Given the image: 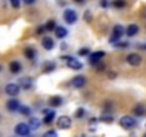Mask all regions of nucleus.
I'll return each instance as SVG.
<instances>
[{
  "label": "nucleus",
  "mask_w": 146,
  "mask_h": 137,
  "mask_svg": "<svg viewBox=\"0 0 146 137\" xmlns=\"http://www.w3.org/2000/svg\"><path fill=\"white\" fill-rule=\"evenodd\" d=\"M115 44H116L117 49H127V47H129V43H127V41H117V43H115Z\"/></svg>",
  "instance_id": "nucleus-29"
},
{
  "label": "nucleus",
  "mask_w": 146,
  "mask_h": 137,
  "mask_svg": "<svg viewBox=\"0 0 146 137\" xmlns=\"http://www.w3.org/2000/svg\"><path fill=\"white\" fill-rule=\"evenodd\" d=\"M123 33H126V30H125V27H123L122 24H116V26H113L112 36L109 37V41H110V43H117L119 39L123 36Z\"/></svg>",
  "instance_id": "nucleus-2"
},
{
  "label": "nucleus",
  "mask_w": 146,
  "mask_h": 137,
  "mask_svg": "<svg viewBox=\"0 0 146 137\" xmlns=\"http://www.w3.org/2000/svg\"><path fill=\"white\" fill-rule=\"evenodd\" d=\"M9 72H10L12 74H19V73L22 72V63L17 61V60L12 61V63L9 64Z\"/></svg>",
  "instance_id": "nucleus-14"
},
{
  "label": "nucleus",
  "mask_w": 146,
  "mask_h": 137,
  "mask_svg": "<svg viewBox=\"0 0 146 137\" xmlns=\"http://www.w3.org/2000/svg\"><path fill=\"white\" fill-rule=\"evenodd\" d=\"M23 53H25V57H26L27 60H35V59H36V54H37L33 47H26Z\"/></svg>",
  "instance_id": "nucleus-20"
},
{
  "label": "nucleus",
  "mask_w": 146,
  "mask_h": 137,
  "mask_svg": "<svg viewBox=\"0 0 146 137\" xmlns=\"http://www.w3.org/2000/svg\"><path fill=\"white\" fill-rule=\"evenodd\" d=\"M75 3H78V5H83L85 3V0H73Z\"/></svg>",
  "instance_id": "nucleus-38"
},
{
  "label": "nucleus",
  "mask_w": 146,
  "mask_h": 137,
  "mask_svg": "<svg viewBox=\"0 0 146 137\" xmlns=\"http://www.w3.org/2000/svg\"><path fill=\"white\" fill-rule=\"evenodd\" d=\"M143 137H146V134H145V136H143Z\"/></svg>",
  "instance_id": "nucleus-41"
},
{
  "label": "nucleus",
  "mask_w": 146,
  "mask_h": 137,
  "mask_svg": "<svg viewBox=\"0 0 146 137\" xmlns=\"http://www.w3.org/2000/svg\"><path fill=\"white\" fill-rule=\"evenodd\" d=\"M99 120H100L102 123H112V121H113V114L109 113V111H106V113H103V114L99 117Z\"/></svg>",
  "instance_id": "nucleus-23"
},
{
  "label": "nucleus",
  "mask_w": 146,
  "mask_h": 137,
  "mask_svg": "<svg viewBox=\"0 0 146 137\" xmlns=\"http://www.w3.org/2000/svg\"><path fill=\"white\" fill-rule=\"evenodd\" d=\"M62 104H63V99H62L60 96H53V97L49 99V106H50L52 109L60 107Z\"/></svg>",
  "instance_id": "nucleus-15"
},
{
  "label": "nucleus",
  "mask_w": 146,
  "mask_h": 137,
  "mask_svg": "<svg viewBox=\"0 0 146 137\" xmlns=\"http://www.w3.org/2000/svg\"><path fill=\"white\" fill-rule=\"evenodd\" d=\"M62 60L66 61L67 67L72 68V70H82V68H83L82 61H79L76 57H72V56H62Z\"/></svg>",
  "instance_id": "nucleus-1"
},
{
  "label": "nucleus",
  "mask_w": 146,
  "mask_h": 137,
  "mask_svg": "<svg viewBox=\"0 0 146 137\" xmlns=\"http://www.w3.org/2000/svg\"><path fill=\"white\" fill-rule=\"evenodd\" d=\"M119 124H120V127L125 128V130H132V128L136 126V121H135V119H133L132 116H123V117H120Z\"/></svg>",
  "instance_id": "nucleus-4"
},
{
  "label": "nucleus",
  "mask_w": 146,
  "mask_h": 137,
  "mask_svg": "<svg viewBox=\"0 0 146 137\" xmlns=\"http://www.w3.org/2000/svg\"><path fill=\"white\" fill-rule=\"evenodd\" d=\"M63 19H64V22L69 23V24H75L76 20H78V14H76V12L73 10V9H66V10L63 12Z\"/></svg>",
  "instance_id": "nucleus-5"
},
{
  "label": "nucleus",
  "mask_w": 146,
  "mask_h": 137,
  "mask_svg": "<svg viewBox=\"0 0 146 137\" xmlns=\"http://www.w3.org/2000/svg\"><path fill=\"white\" fill-rule=\"evenodd\" d=\"M102 57H105V51H93V53H90L89 56H88V61L90 63V64H98V63H100V60H102Z\"/></svg>",
  "instance_id": "nucleus-8"
},
{
  "label": "nucleus",
  "mask_w": 146,
  "mask_h": 137,
  "mask_svg": "<svg viewBox=\"0 0 146 137\" xmlns=\"http://www.w3.org/2000/svg\"><path fill=\"white\" fill-rule=\"evenodd\" d=\"M44 29H46V32H53V30L56 29V22H54V20H49V22L44 24Z\"/></svg>",
  "instance_id": "nucleus-25"
},
{
  "label": "nucleus",
  "mask_w": 146,
  "mask_h": 137,
  "mask_svg": "<svg viewBox=\"0 0 146 137\" xmlns=\"http://www.w3.org/2000/svg\"><path fill=\"white\" fill-rule=\"evenodd\" d=\"M133 114L137 116V117H142L146 114V106H143L142 103H137L135 107H133Z\"/></svg>",
  "instance_id": "nucleus-17"
},
{
  "label": "nucleus",
  "mask_w": 146,
  "mask_h": 137,
  "mask_svg": "<svg viewBox=\"0 0 146 137\" xmlns=\"http://www.w3.org/2000/svg\"><path fill=\"white\" fill-rule=\"evenodd\" d=\"M126 61H127L129 66L137 67V66H140V63H142V57H140V54H137V53H130V54L126 56Z\"/></svg>",
  "instance_id": "nucleus-6"
},
{
  "label": "nucleus",
  "mask_w": 146,
  "mask_h": 137,
  "mask_svg": "<svg viewBox=\"0 0 146 137\" xmlns=\"http://www.w3.org/2000/svg\"><path fill=\"white\" fill-rule=\"evenodd\" d=\"M112 6L116 7V9H123V7L126 6V0H113Z\"/></svg>",
  "instance_id": "nucleus-24"
},
{
  "label": "nucleus",
  "mask_w": 146,
  "mask_h": 137,
  "mask_svg": "<svg viewBox=\"0 0 146 137\" xmlns=\"http://www.w3.org/2000/svg\"><path fill=\"white\" fill-rule=\"evenodd\" d=\"M53 70H56V63L54 61H46L43 64V68H42L43 73H52Z\"/></svg>",
  "instance_id": "nucleus-18"
},
{
  "label": "nucleus",
  "mask_w": 146,
  "mask_h": 137,
  "mask_svg": "<svg viewBox=\"0 0 146 137\" xmlns=\"http://www.w3.org/2000/svg\"><path fill=\"white\" fill-rule=\"evenodd\" d=\"M86 84V77L85 76H76L72 79V86L75 89H82Z\"/></svg>",
  "instance_id": "nucleus-12"
},
{
  "label": "nucleus",
  "mask_w": 146,
  "mask_h": 137,
  "mask_svg": "<svg viewBox=\"0 0 146 137\" xmlns=\"http://www.w3.org/2000/svg\"><path fill=\"white\" fill-rule=\"evenodd\" d=\"M42 137H57V131L56 130H47Z\"/></svg>",
  "instance_id": "nucleus-28"
},
{
  "label": "nucleus",
  "mask_w": 146,
  "mask_h": 137,
  "mask_svg": "<svg viewBox=\"0 0 146 137\" xmlns=\"http://www.w3.org/2000/svg\"><path fill=\"white\" fill-rule=\"evenodd\" d=\"M95 68H96V72H98V73L105 72V64H103V63H98V64H95Z\"/></svg>",
  "instance_id": "nucleus-31"
},
{
  "label": "nucleus",
  "mask_w": 146,
  "mask_h": 137,
  "mask_svg": "<svg viewBox=\"0 0 146 137\" xmlns=\"http://www.w3.org/2000/svg\"><path fill=\"white\" fill-rule=\"evenodd\" d=\"M35 2H36V0H23V3H25V5H33Z\"/></svg>",
  "instance_id": "nucleus-36"
},
{
  "label": "nucleus",
  "mask_w": 146,
  "mask_h": 137,
  "mask_svg": "<svg viewBox=\"0 0 146 137\" xmlns=\"http://www.w3.org/2000/svg\"><path fill=\"white\" fill-rule=\"evenodd\" d=\"M100 5H102V7H106V6L109 5V2H108V0H102V3H100Z\"/></svg>",
  "instance_id": "nucleus-37"
},
{
  "label": "nucleus",
  "mask_w": 146,
  "mask_h": 137,
  "mask_svg": "<svg viewBox=\"0 0 146 137\" xmlns=\"http://www.w3.org/2000/svg\"><path fill=\"white\" fill-rule=\"evenodd\" d=\"M139 47L143 49V50H146V44H139Z\"/></svg>",
  "instance_id": "nucleus-39"
},
{
  "label": "nucleus",
  "mask_w": 146,
  "mask_h": 137,
  "mask_svg": "<svg viewBox=\"0 0 146 137\" xmlns=\"http://www.w3.org/2000/svg\"><path fill=\"white\" fill-rule=\"evenodd\" d=\"M85 114H86V110L82 109V107L75 111V117H76V119H82V117H85Z\"/></svg>",
  "instance_id": "nucleus-27"
},
{
  "label": "nucleus",
  "mask_w": 146,
  "mask_h": 137,
  "mask_svg": "<svg viewBox=\"0 0 146 137\" xmlns=\"http://www.w3.org/2000/svg\"><path fill=\"white\" fill-rule=\"evenodd\" d=\"M108 76H109V79H115L117 74H116L115 72H109V73H108Z\"/></svg>",
  "instance_id": "nucleus-35"
},
{
  "label": "nucleus",
  "mask_w": 146,
  "mask_h": 137,
  "mask_svg": "<svg viewBox=\"0 0 146 137\" xmlns=\"http://www.w3.org/2000/svg\"><path fill=\"white\" fill-rule=\"evenodd\" d=\"M19 87L20 89H23V90H29L32 86H33V80L30 79V77H22L20 80H19Z\"/></svg>",
  "instance_id": "nucleus-13"
},
{
  "label": "nucleus",
  "mask_w": 146,
  "mask_h": 137,
  "mask_svg": "<svg viewBox=\"0 0 146 137\" xmlns=\"http://www.w3.org/2000/svg\"><path fill=\"white\" fill-rule=\"evenodd\" d=\"M19 113H20L22 116L29 117V116H30V109H29L27 106H20V107H19Z\"/></svg>",
  "instance_id": "nucleus-26"
},
{
  "label": "nucleus",
  "mask_w": 146,
  "mask_h": 137,
  "mask_svg": "<svg viewBox=\"0 0 146 137\" xmlns=\"http://www.w3.org/2000/svg\"><path fill=\"white\" fill-rule=\"evenodd\" d=\"M10 5H12L15 9H17V7L20 6V0H10Z\"/></svg>",
  "instance_id": "nucleus-32"
},
{
  "label": "nucleus",
  "mask_w": 146,
  "mask_h": 137,
  "mask_svg": "<svg viewBox=\"0 0 146 137\" xmlns=\"http://www.w3.org/2000/svg\"><path fill=\"white\" fill-rule=\"evenodd\" d=\"M2 70H3V67H2V66H0V72H2Z\"/></svg>",
  "instance_id": "nucleus-40"
},
{
  "label": "nucleus",
  "mask_w": 146,
  "mask_h": 137,
  "mask_svg": "<svg viewBox=\"0 0 146 137\" xmlns=\"http://www.w3.org/2000/svg\"><path fill=\"white\" fill-rule=\"evenodd\" d=\"M90 20H92V14H90V12L88 10V12L85 13V22H86V23H89Z\"/></svg>",
  "instance_id": "nucleus-33"
},
{
  "label": "nucleus",
  "mask_w": 146,
  "mask_h": 137,
  "mask_svg": "<svg viewBox=\"0 0 146 137\" xmlns=\"http://www.w3.org/2000/svg\"><path fill=\"white\" fill-rule=\"evenodd\" d=\"M22 104H20V101L17 100V99H9L7 101H6V109L9 110V111H12V113H15V111H19V107H20Z\"/></svg>",
  "instance_id": "nucleus-11"
},
{
  "label": "nucleus",
  "mask_w": 146,
  "mask_h": 137,
  "mask_svg": "<svg viewBox=\"0 0 146 137\" xmlns=\"http://www.w3.org/2000/svg\"><path fill=\"white\" fill-rule=\"evenodd\" d=\"M30 133V127L27 123H17L15 126V134L19 137H27Z\"/></svg>",
  "instance_id": "nucleus-3"
},
{
  "label": "nucleus",
  "mask_w": 146,
  "mask_h": 137,
  "mask_svg": "<svg viewBox=\"0 0 146 137\" xmlns=\"http://www.w3.org/2000/svg\"><path fill=\"white\" fill-rule=\"evenodd\" d=\"M57 127L59 128H70L72 127V119L69 117V116H60L59 119H57Z\"/></svg>",
  "instance_id": "nucleus-9"
},
{
  "label": "nucleus",
  "mask_w": 146,
  "mask_h": 137,
  "mask_svg": "<svg viewBox=\"0 0 146 137\" xmlns=\"http://www.w3.org/2000/svg\"><path fill=\"white\" fill-rule=\"evenodd\" d=\"M29 127H30V130H37L39 127H40V124H42V121L39 120V119H36V117H30V120H29Z\"/></svg>",
  "instance_id": "nucleus-21"
},
{
  "label": "nucleus",
  "mask_w": 146,
  "mask_h": 137,
  "mask_svg": "<svg viewBox=\"0 0 146 137\" xmlns=\"http://www.w3.org/2000/svg\"><path fill=\"white\" fill-rule=\"evenodd\" d=\"M139 33V26L137 24H129V27L126 29V36H129V37H133V36H136Z\"/></svg>",
  "instance_id": "nucleus-19"
},
{
  "label": "nucleus",
  "mask_w": 146,
  "mask_h": 137,
  "mask_svg": "<svg viewBox=\"0 0 146 137\" xmlns=\"http://www.w3.org/2000/svg\"><path fill=\"white\" fill-rule=\"evenodd\" d=\"M54 34H56V37H57V39H64V37L67 36V30H66L64 27L57 26V27L54 29Z\"/></svg>",
  "instance_id": "nucleus-22"
},
{
  "label": "nucleus",
  "mask_w": 146,
  "mask_h": 137,
  "mask_svg": "<svg viewBox=\"0 0 146 137\" xmlns=\"http://www.w3.org/2000/svg\"><path fill=\"white\" fill-rule=\"evenodd\" d=\"M5 93L7 96H12V97H16L19 93H20V87L17 83H9L5 86Z\"/></svg>",
  "instance_id": "nucleus-7"
},
{
  "label": "nucleus",
  "mask_w": 146,
  "mask_h": 137,
  "mask_svg": "<svg viewBox=\"0 0 146 137\" xmlns=\"http://www.w3.org/2000/svg\"><path fill=\"white\" fill-rule=\"evenodd\" d=\"M56 117V111L53 109H44L43 110V123L44 124H50Z\"/></svg>",
  "instance_id": "nucleus-10"
},
{
  "label": "nucleus",
  "mask_w": 146,
  "mask_h": 137,
  "mask_svg": "<svg viewBox=\"0 0 146 137\" xmlns=\"http://www.w3.org/2000/svg\"><path fill=\"white\" fill-rule=\"evenodd\" d=\"M90 54V49L89 47H83L79 50V56H89Z\"/></svg>",
  "instance_id": "nucleus-30"
},
{
  "label": "nucleus",
  "mask_w": 146,
  "mask_h": 137,
  "mask_svg": "<svg viewBox=\"0 0 146 137\" xmlns=\"http://www.w3.org/2000/svg\"><path fill=\"white\" fill-rule=\"evenodd\" d=\"M42 46H43V49H44V50H52V49L54 47V41H53V39H52V37L44 36V37H43V40H42Z\"/></svg>",
  "instance_id": "nucleus-16"
},
{
  "label": "nucleus",
  "mask_w": 146,
  "mask_h": 137,
  "mask_svg": "<svg viewBox=\"0 0 146 137\" xmlns=\"http://www.w3.org/2000/svg\"><path fill=\"white\" fill-rule=\"evenodd\" d=\"M43 32H46V29H44V26H40V27H37V30H36V34H42Z\"/></svg>",
  "instance_id": "nucleus-34"
}]
</instances>
